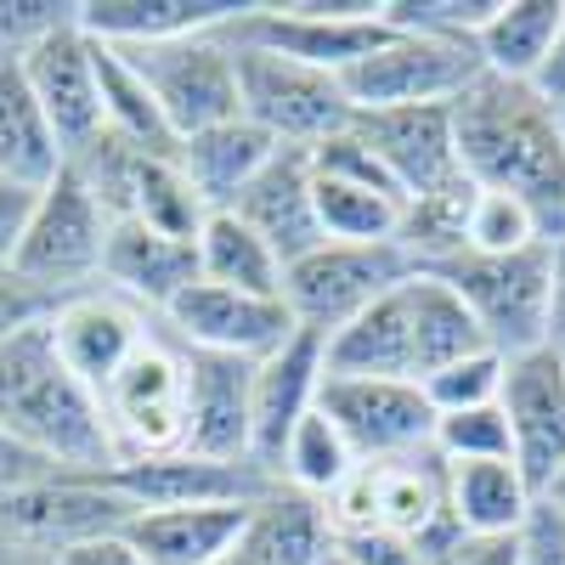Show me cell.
I'll return each mask as SVG.
<instances>
[{
    "mask_svg": "<svg viewBox=\"0 0 565 565\" xmlns=\"http://www.w3.org/2000/svg\"><path fill=\"white\" fill-rule=\"evenodd\" d=\"M458 170L487 193L521 199L548 244H565V130L559 108L537 97V85L481 74L452 97Z\"/></svg>",
    "mask_w": 565,
    "mask_h": 565,
    "instance_id": "obj_1",
    "label": "cell"
},
{
    "mask_svg": "<svg viewBox=\"0 0 565 565\" xmlns=\"http://www.w3.org/2000/svg\"><path fill=\"white\" fill-rule=\"evenodd\" d=\"M0 436L45 476H108L119 463L97 396L63 367L45 322L0 340Z\"/></svg>",
    "mask_w": 565,
    "mask_h": 565,
    "instance_id": "obj_2",
    "label": "cell"
},
{
    "mask_svg": "<svg viewBox=\"0 0 565 565\" xmlns=\"http://www.w3.org/2000/svg\"><path fill=\"white\" fill-rule=\"evenodd\" d=\"M226 34L232 45H249V52L345 74L391 34V23L385 0H249L226 23Z\"/></svg>",
    "mask_w": 565,
    "mask_h": 565,
    "instance_id": "obj_3",
    "label": "cell"
},
{
    "mask_svg": "<svg viewBox=\"0 0 565 565\" xmlns=\"http://www.w3.org/2000/svg\"><path fill=\"white\" fill-rule=\"evenodd\" d=\"M469 306L498 356H526L548 345V295H554V244H532L514 255H452L430 266Z\"/></svg>",
    "mask_w": 565,
    "mask_h": 565,
    "instance_id": "obj_4",
    "label": "cell"
},
{
    "mask_svg": "<svg viewBox=\"0 0 565 565\" xmlns=\"http://www.w3.org/2000/svg\"><path fill=\"white\" fill-rule=\"evenodd\" d=\"M108 232H114V215L90 199V186L63 164V175L45 186L34 215H29V232L18 244L12 271L23 282H34L40 295H52V300H68L79 289H97V282H103Z\"/></svg>",
    "mask_w": 565,
    "mask_h": 565,
    "instance_id": "obj_5",
    "label": "cell"
},
{
    "mask_svg": "<svg viewBox=\"0 0 565 565\" xmlns=\"http://www.w3.org/2000/svg\"><path fill=\"white\" fill-rule=\"evenodd\" d=\"M487 68L469 40H436L391 29L373 52L340 74L356 114H396V108H447Z\"/></svg>",
    "mask_w": 565,
    "mask_h": 565,
    "instance_id": "obj_6",
    "label": "cell"
},
{
    "mask_svg": "<svg viewBox=\"0 0 565 565\" xmlns=\"http://www.w3.org/2000/svg\"><path fill=\"white\" fill-rule=\"evenodd\" d=\"M407 277H418V260L402 244H317L295 266H282V306L295 328H317L328 340Z\"/></svg>",
    "mask_w": 565,
    "mask_h": 565,
    "instance_id": "obj_7",
    "label": "cell"
},
{
    "mask_svg": "<svg viewBox=\"0 0 565 565\" xmlns=\"http://www.w3.org/2000/svg\"><path fill=\"white\" fill-rule=\"evenodd\" d=\"M97 407H103V424H108V441H114L119 463L181 452L186 447V356H181V345L159 328V334L114 373V385L97 396Z\"/></svg>",
    "mask_w": 565,
    "mask_h": 565,
    "instance_id": "obj_8",
    "label": "cell"
},
{
    "mask_svg": "<svg viewBox=\"0 0 565 565\" xmlns=\"http://www.w3.org/2000/svg\"><path fill=\"white\" fill-rule=\"evenodd\" d=\"M125 57L136 63L141 79H148L175 141L215 130L226 119H244L238 114V45L226 40V29L164 40V45H130Z\"/></svg>",
    "mask_w": 565,
    "mask_h": 565,
    "instance_id": "obj_9",
    "label": "cell"
},
{
    "mask_svg": "<svg viewBox=\"0 0 565 565\" xmlns=\"http://www.w3.org/2000/svg\"><path fill=\"white\" fill-rule=\"evenodd\" d=\"M238 114L255 130H266L277 148H317V141L351 130L356 119L340 74L249 52V45H238Z\"/></svg>",
    "mask_w": 565,
    "mask_h": 565,
    "instance_id": "obj_10",
    "label": "cell"
},
{
    "mask_svg": "<svg viewBox=\"0 0 565 565\" xmlns=\"http://www.w3.org/2000/svg\"><path fill=\"white\" fill-rule=\"evenodd\" d=\"M317 407L345 430L362 463H402L436 452V407L407 380H322Z\"/></svg>",
    "mask_w": 565,
    "mask_h": 565,
    "instance_id": "obj_11",
    "label": "cell"
},
{
    "mask_svg": "<svg viewBox=\"0 0 565 565\" xmlns=\"http://www.w3.org/2000/svg\"><path fill=\"white\" fill-rule=\"evenodd\" d=\"M159 328L181 351H210V356H238V362H266L282 340L295 334V317L282 300L238 295L221 282H193L170 300Z\"/></svg>",
    "mask_w": 565,
    "mask_h": 565,
    "instance_id": "obj_12",
    "label": "cell"
},
{
    "mask_svg": "<svg viewBox=\"0 0 565 565\" xmlns=\"http://www.w3.org/2000/svg\"><path fill=\"white\" fill-rule=\"evenodd\" d=\"M45 334H52V345L74 380L90 396H103L114 385V373L159 334V322L97 282V289H79V295L57 300V311L45 317Z\"/></svg>",
    "mask_w": 565,
    "mask_h": 565,
    "instance_id": "obj_13",
    "label": "cell"
},
{
    "mask_svg": "<svg viewBox=\"0 0 565 565\" xmlns=\"http://www.w3.org/2000/svg\"><path fill=\"white\" fill-rule=\"evenodd\" d=\"M498 407L514 436V469L537 498H548V487L565 476V356L548 345L514 356Z\"/></svg>",
    "mask_w": 565,
    "mask_h": 565,
    "instance_id": "obj_14",
    "label": "cell"
},
{
    "mask_svg": "<svg viewBox=\"0 0 565 565\" xmlns=\"http://www.w3.org/2000/svg\"><path fill=\"white\" fill-rule=\"evenodd\" d=\"M18 68L34 90L45 125H52L63 159L85 153L103 136V90H97V52H90V34L79 29V18L57 29L52 40H40Z\"/></svg>",
    "mask_w": 565,
    "mask_h": 565,
    "instance_id": "obj_15",
    "label": "cell"
},
{
    "mask_svg": "<svg viewBox=\"0 0 565 565\" xmlns=\"http://www.w3.org/2000/svg\"><path fill=\"white\" fill-rule=\"evenodd\" d=\"M136 514L141 509H210V503H255L277 481L260 463H215L199 452H164V458H136L103 476Z\"/></svg>",
    "mask_w": 565,
    "mask_h": 565,
    "instance_id": "obj_16",
    "label": "cell"
},
{
    "mask_svg": "<svg viewBox=\"0 0 565 565\" xmlns=\"http://www.w3.org/2000/svg\"><path fill=\"white\" fill-rule=\"evenodd\" d=\"M322 334L317 328H295L266 362H255V396H249V458L277 476V458L300 430V418L322 396Z\"/></svg>",
    "mask_w": 565,
    "mask_h": 565,
    "instance_id": "obj_17",
    "label": "cell"
},
{
    "mask_svg": "<svg viewBox=\"0 0 565 565\" xmlns=\"http://www.w3.org/2000/svg\"><path fill=\"white\" fill-rule=\"evenodd\" d=\"M186 356V452L215 463H255L249 458V396L255 362L181 351Z\"/></svg>",
    "mask_w": 565,
    "mask_h": 565,
    "instance_id": "obj_18",
    "label": "cell"
},
{
    "mask_svg": "<svg viewBox=\"0 0 565 565\" xmlns=\"http://www.w3.org/2000/svg\"><path fill=\"white\" fill-rule=\"evenodd\" d=\"M199 282V249L148 232L141 221H114L108 249H103V289H114L119 300H130L136 311H148L153 322L170 311V300L181 289Z\"/></svg>",
    "mask_w": 565,
    "mask_h": 565,
    "instance_id": "obj_19",
    "label": "cell"
},
{
    "mask_svg": "<svg viewBox=\"0 0 565 565\" xmlns=\"http://www.w3.org/2000/svg\"><path fill=\"white\" fill-rule=\"evenodd\" d=\"M232 215H238L244 226H255L282 266H295L300 255H311L322 244V226H317L306 148H277L266 159V170L244 186V199L232 204Z\"/></svg>",
    "mask_w": 565,
    "mask_h": 565,
    "instance_id": "obj_20",
    "label": "cell"
},
{
    "mask_svg": "<svg viewBox=\"0 0 565 565\" xmlns=\"http://www.w3.org/2000/svg\"><path fill=\"white\" fill-rule=\"evenodd\" d=\"M356 136L367 141L380 164L396 175L407 199L436 193L458 175V141H452V103L447 108H396V114H356Z\"/></svg>",
    "mask_w": 565,
    "mask_h": 565,
    "instance_id": "obj_21",
    "label": "cell"
},
{
    "mask_svg": "<svg viewBox=\"0 0 565 565\" xmlns=\"http://www.w3.org/2000/svg\"><path fill=\"white\" fill-rule=\"evenodd\" d=\"M413 282V277H407ZM407 282L373 300L362 317L322 340V367L328 380H407L418 385V351H413V300Z\"/></svg>",
    "mask_w": 565,
    "mask_h": 565,
    "instance_id": "obj_22",
    "label": "cell"
},
{
    "mask_svg": "<svg viewBox=\"0 0 565 565\" xmlns=\"http://www.w3.org/2000/svg\"><path fill=\"white\" fill-rule=\"evenodd\" d=\"M249 503H210V509H141L130 514V548L141 565H221L238 548Z\"/></svg>",
    "mask_w": 565,
    "mask_h": 565,
    "instance_id": "obj_23",
    "label": "cell"
},
{
    "mask_svg": "<svg viewBox=\"0 0 565 565\" xmlns=\"http://www.w3.org/2000/svg\"><path fill=\"white\" fill-rule=\"evenodd\" d=\"M249 0H85L79 29L103 45H164L186 34L226 29Z\"/></svg>",
    "mask_w": 565,
    "mask_h": 565,
    "instance_id": "obj_24",
    "label": "cell"
},
{
    "mask_svg": "<svg viewBox=\"0 0 565 565\" xmlns=\"http://www.w3.org/2000/svg\"><path fill=\"white\" fill-rule=\"evenodd\" d=\"M373 469H380V532L413 543L418 554H436L441 543L458 537V521L447 509V463L436 452Z\"/></svg>",
    "mask_w": 565,
    "mask_h": 565,
    "instance_id": "obj_25",
    "label": "cell"
},
{
    "mask_svg": "<svg viewBox=\"0 0 565 565\" xmlns=\"http://www.w3.org/2000/svg\"><path fill=\"white\" fill-rule=\"evenodd\" d=\"M277 153V141L266 130H255L249 119H226L215 130H199L175 148V164L186 175V186L204 199V210H232L244 199V186L266 170V159Z\"/></svg>",
    "mask_w": 565,
    "mask_h": 565,
    "instance_id": "obj_26",
    "label": "cell"
},
{
    "mask_svg": "<svg viewBox=\"0 0 565 565\" xmlns=\"http://www.w3.org/2000/svg\"><path fill=\"white\" fill-rule=\"evenodd\" d=\"M328 548H334V532H328L322 503L289 487H271L249 503V521L232 554L244 565H322Z\"/></svg>",
    "mask_w": 565,
    "mask_h": 565,
    "instance_id": "obj_27",
    "label": "cell"
},
{
    "mask_svg": "<svg viewBox=\"0 0 565 565\" xmlns=\"http://www.w3.org/2000/svg\"><path fill=\"white\" fill-rule=\"evenodd\" d=\"M565 18V0H498L487 29L476 34V57L492 79H514V85H532L548 45L559 34Z\"/></svg>",
    "mask_w": 565,
    "mask_h": 565,
    "instance_id": "obj_28",
    "label": "cell"
},
{
    "mask_svg": "<svg viewBox=\"0 0 565 565\" xmlns=\"http://www.w3.org/2000/svg\"><path fill=\"white\" fill-rule=\"evenodd\" d=\"M537 492L514 463H447V509L458 532L476 537H514L526 526Z\"/></svg>",
    "mask_w": 565,
    "mask_h": 565,
    "instance_id": "obj_29",
    "label": "cell"
},
{
    "mask_svg": "<svg viewBox=\"0 0 565 565\" xmlns=\"http://www.w3.org/2000/svg\"><path fill=\"white\" fill-rule=\"evenodd\" d=\"M63 148L45 125L18 63H0V175L23 186H52L63 175Z\"/></svg>",
    "mask_w": 565,
    "mask_h": 565,
    "instance_id": "obj_30",
    "label": "cell"
},
{
    "mask_svg": "<svg viewBox=\"0 0 565 565\" xmlns=\"http://www.w3.org/2000/svg\"><path fill=\"white\" fill-rule=\"evenodd\" d=\"M90 52H97V90H103V130L119 136L125 148L136 153H153V159H175L181 141L170 136L159 103H153V90L148 79L136 74V63L119 52V45H103V40H90Z\"/></svg>",
    "mask_w": 565,
    "mask_h": 565,
    "instance_id": "obj_31",
    "label": "cell"
},
{
    "mask_svg": "<svg viewBox=\"0 0 565 565\" xmlns=\"http://www.w3.org/2000/svg\"><path fill=\"white\" fill-rule=\"evenodd\" d=\"M199 277L221 282V289L238 295H260V300H282V260L271 255V244L260 238L255 226H244L232 210H215L199 226Z\"/></svg>",
    "mask_w": 565,
    "mask_h": 565,
    "instance_id": "obj_32",
    "label": "cell"
},
{
    "mask_svg": "<svg viewBox=\"0 0 565 565\" xmlns=\"http://www.w3.org/2000/svg\"><path fill=\"white\" fill-rule=\"evenodd\" d=\"M407 300H413V351H418V385L441 373L447 362L458 356H476V351H492L481 322L469 317V306L447 289L436 271H418L407 282Z\"/></svg>",
    "mask_w": 565,
    "mask_h": 565,
    "instance_id": "obj_33",
    "label": "cell"
},
{
    "mask_svg": "<svg viewBox=\"0 0 565 565\" xmlns=\"http://www.w3.org/2000/svg\"><path fill=\"white\" fill-rule=\"evenodd\" d=\"M362 469V458L351 452V441H345V430L334 418H328L322 407H311L306 418H300V430L289 436V447H282V458H277V487H289V492H306V498H328L340 481H351Z\"/></svg>",
    "mask_w": 565,
    "mask_h": 565,
    "instance_id": "obj_34",
    "label": "cell"
},
{
    "mask_svg": "<svg viewBox=\"0 0 565 565\" xmlns=\"http://www.w3.org/2000/svg\"><path fill=\"white\" fill-rule=\"evenodd\" d=\"M311 199H317L322 244H396L402 238L407 199L351 186V181H322V175H311Z\"/></svg>",
    "mask_w": 565,
    "mask_h": 565,
    "instance_id": "obj_35",
    "label": "cell"
},
{
    "mask_svg": "<svg viewBox=\"0 0 565 565\" xmlns=\"http://www.w3.org/2000/svg\"><path fill=\"white\" fill-rule=\"evenodd\" d=\"M503 373H509V356L476 351V356H458V362H447L441 373H430V380H424V396H430L436 418H447V413H476V407H498Z\"/></svg>",
    "mask_w": 565,
    "mask_h": 565,
    "instance_id": "obj_36",
    "label": "cell"
},
{
    "mask_svg": "<svg viewBox=\"0 0 565 565\" xmlns=\"http://www.w3.org/2000/svg\"><path fill=\"white\" fill-rule=\"evenodd\" d=\"M548 244L537 215L509 199V193H476V210H469V232H463V255H514V249H532Z\"/></svg>",
    "mask_w": 565,
    "mask_h": 565,
    "instance_id": "obj_37",
    "label": "cell"
},
{
    "mask_svg": "<svg viewBox=\"0 0 565 565\" xmlns=\"http://www.w3.org/2000/svg\"><path fill=\"white\" fill-rule=\"evenodd\" d=\"M436 458L441 463H514V436H509L503 407L436 418Z\"/></svg>",
    "mask_w": 565,
    "mask_h": 565,
    "instance_id": "obj_38",
    "label": "cell"
},
{
    "mask_svg": "<svg viewBox=\"0 0 565 565\" xmlns=\"http://www.w3.org/2000/svg\"><path fill=\"white\" fill-rule=\"evenodd\" d=\"M79 7L68 0H0V63H23L40 40L68 29Z\"/></svg>",
    "mask_w": 565,
    "mask_h": 565,
    "instance_id": "obj_39",
    "label": "cell"
},
{
    "mask_svg": "<svg viewBox=\"0 0 565 565\" xmlns=\"http://www.w3.org/2000/svg\"><path fill=\"white\" fill-rule=\"evenodd\" d=\"M322 514H328V532H334V543L373 537V532H380V469L362 463L351 481H340L334 492L322 498Z\"/></svg>",
    "mask_w": 565,
    "mask_h": 565,
    "instance_id": "obj_40",
    "label": "cell"
},
{
    "mask_svg": "<svg viewBox=\"0 0 565 565\" xmlns=\"http://www.w3.org/2000/svg\"><path fill=\"white\" fill-rule=\"evenodd\" d=\"M514 543H521V565H565V509L537 498Z\"/></svg>",
    "mask_w": 565,
    "mask_h": 565,
    "instance_id": "obj_41",
    "label": "cell"
},
{
    "mask_svg": "<svg viewBox=\"0 0 565 565\" xmlns=\"http://www.w3.org/2000/svg\"><path fill=\"white\" fill-rule=\"evenodd\" d=\"M52 311H57L52 295H40L34 282H23L12 266H0V340L23 334V328H40Z\"/></svg>",
    "mask_w": 565,
    "mask_h": 565,
    "instance_id": "obj_42",
    "label": "cell"
},
{
    "mask_svg": "<svg viewBox=\"0 0 565 565\" xmlns=\"http://www.w3.org/2000/svg\"><path fill=\"white\" fill-rule=\"evenodd\" d=\"M424 565H521V543H514V537H476V532H458V537L441 543L436 554H424Z\"/></svg>",
    "mask_w": 565,
    "mask_h": 565,
    "instance_id": "obj_43",
    "label": "cell"
},
{
    "mask_svg": "<svg viewBox=\"0 0 565 565\" xmlns=\"http://www.w3.org/2000/svg\"><path fill=\"white\" fill-rule=\"evenodd\" d=\"M40 193H45V186H23V181L0 175V266L18 260V244H23V232H29V215H34Z\"/></svg>",
    "mask_w": 565,
    "mask_h": 565,
    "instance_id": "obj_44",
    "label": "cell"
},
{
    "mask_svg": "<svg viewBox=\"0 0 565 565\" xmlns=\"http://www.w3.org/2000/svg\"><path fill=\"white\" fill-rule=\"evenodd\" d=\"M52 565H141V554L130 548L125 532H103V537H85L52 554Z\"/></svg>",
    "mask_w": 565,
    "mask_h": 565,
    "instance_id": "obj_45",
    "label": "cell"
},
{
    "mask_svg": "<svg viewBox=\"0 0 565 565\" xmlns=\"http://www.w3.org/2000/svg\"><path fill=\"white\" fill-rule=\"evenodd\" d=\"M356 565H424V554L391 532H373V537H356V543H340Z\"/></svg>",
    "mask_w": 565,
    "mask_h": 565,
    "instance_id": "obj_46",
    "label": "cell"
},
{
    "mask_svg": "<svg viewBox=\"0 0 565 565\" xmlns=\"http://www.w3.org/2000/svg\"><path fill=\"white\" fill-rule=\"evenodd\" d=\"M537 97L543 103H565V18H559V34H554V45H548V57H543V68H537Z\"/></svg>",
    "mask_w": 565,
    "mask_h": 565,
    "instance_id": "obj_47",
    "label": "cell"
},
{
    "mask_svg": "<svg viewBox=\"0 0 565 565\" xmlns=\"http://www.w3.org/2000/svg\"><path fill=\"white\" fill-rule=\"evenodd\" d=\"M548 351L565 356V244H554V295H548Z\"/></svg>",
    "mask_w": 565,
    "mask_h": 565,
    "instance_id": "obj_48",
    "label": "cell"
},
{
    "mask_svg": "<svg viewBox=\"0 0 565 565\" xmlns=\"http://www.w3.org/2000/svg\"><path fill=\"white\" fill-rule=\"evenodd\" d=\"M322 565H356V559H351V554H345V548L334 543V548H328V554H322Z\"/></svg>",
    "mask_w": 565,
    "mask_h": 565,
    "instance_id": "obj_49",
    "label": "cell"
},
{
    "mask_svg": "<svg viewBox=\"0 0 565 565\" xmlns=\"http://www.w3.org/2000/svg\"><path fill=\"white\" fill-rule=\"evenodd\" d=\"M548 503H559V509H565V476H559V481L548 487Z\"/></svg>",
    "mask_w": 565,
    "mask_h": 565,
    "instance_id": "obj_50",
    "label": "cell"
},
{
    "mask_svg": "<svg viewBox=\"0 0 565 565\" xmlns=\"http://www.w3.org/2000/svg\"><path fill=\"white\" fill-rule=\"evenodd\" d=\"M221 565H244V559H238V554H226V559H221Z\"/></svg>",
    "mask_w": 565,
    "mask_h": 565,
    "instance_id": "obj_51",
    "label": "cell"
},
{
    "mask_svg": "<svg viewBox=\"0 0 565 565\" xmlns=\"http://www.w3.org/2000/svg\"><path fill=\"white\" fill-rule=\"evenodd\" d=\"M559 130H565V103H559Z\"/></svg>",
    "mask_w": 565,
    "mask_h": 565,
    "instance_id": "obj_52",
    "label": "cell"
}]
</instances>
